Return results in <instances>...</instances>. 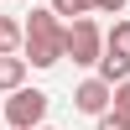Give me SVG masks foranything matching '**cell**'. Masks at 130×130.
Listing matches in <instances>:
<instances>
[{"mask_svg": "<svg viewBox=\"0 0 130 130\" xmlns=\"http://www.w3.org/2000/svg\"><path fill=\"white\" fill-rule=\"evenodd\" d=\"M26 62L31 68H57L68 57V26L57 21V10L42 5V10H26Z\"/></svg>", "mask_w": 130, "mask_h": 130, "instance_id": "1", "label": "cell"}, {"mask_svg": "<svg viewBox=\"0 0 130 130\" xmlns=\"http://www.w3.org/2000/svg\"><path fill=\"white\" fill-rule=\"evenodd\" d=\"M68 57L78 62V68H99V57H104V31L94 26L89 16L68 21Z\"/></svg>", "mask_w": 130, "mask_h": 130, "instance_id": "2", "label": "cell"}, {"mask_svg": "<svg viewBox=\"0 0 130 130\" xmlns=\"http://www.w3.org/2000/svg\"><path fill=\"white\" fill-rule=\"evenodd\" d=\"M42 120H47V94L21 83V89L5 99V125H10V130H37Z\"/></svg>", "mask_w": 130, "mask_h": 130, "instance_id": "3", "label": "cell"}, {"mask_svg": "<svg viewBox=\"0 0 130 130\" xmlns=\"http://www.w3.org/2000/svg\"><path fill=\"white\" fill-rule=\"evenodd\" d=\"M109 104H115V83L99 78V73H94V78H83L78 89H73V109H78V115H94V120H99Z\"/></svg>", "mask_w": 130, "mask_h": 130, "instance_id": "4", "label": "cell"}, {"mask_svg": "<svg viewBox=\"0 0 130 130\" xmlns=\"http://www.w3.org/2000/svg\"><path fill=\"white\" fill-rule=\"evenodd\" d=\"M26 52H0V94H16L26 83Z\"/></svg>", "mask_w": 130, "mask_h": 130, "instance_id": "5", "label": "cell"}, {"mask_svg": "<svg viewBox=\"0 0 130 130\" xmlns=\"http://www.w3.org/2000/svg\"><path fill=\"white\" fill-rule=\"evenodd\" d=\"M99 78L125 83V78H130V57H125V52H109V47H104V57H99Z\"/></svg>", "mask_w": 130, "mask_h": 130, "instance_id": "6", "label": "cell"}, {"mask_svg": "<svg viewBox=\"0 0 130 130\" xmlns=\"http://www.w3.org/2000/svg\"><path fill=\"white\" fill-rule=\"evenodd\" d=\"M21 47H26V21L0 16V52H21Z\"/></svg>", "mask_w": 130, "mask_h": 130, "instance_id": "7", "label": "cell"}, {"mask_svg": "<svg viewBox=\"0 0 130 130\" xmlns=\"http://www.w3.org/2000/svg\"><path fill=\"white\" fill-rule=\"evenodd\" d=\"M104 47H109V52H125V57H130V21H115V26L104 31Z\"/></svg>", "mask_w": 130, "mask_h": 130, "instance_id": "8", "label": "cell"}, {"mask_svg": "<svg viewBox=\"0 0 130 130\" xmlns=\"http://www.w3.org/2000/svg\"><path fill=\"white\" fill-rule=\"evenodd\" d=\"M52 10H57V16H68V21H78V16H89L94 10V0H47Z\"/></svg>", "mask_w": 130, "mask_h": 130, "instance_id": "9", "label": "cell"}, {"mask_svg": "<svg viewBox=\"0 0 130 130\" xmlns=\"http://www.w3.org/2000/svg\"><path fill=\"white\" fill-rule=\"evenodd\" d=\"M115 115H120V120H130V78L125 83H115V104H109Z\"/></svg>", "mask_w": 130, "mask_h": 130, "instance_id": "10", "label": "cell"}, {"mask_svg": "<svg viewBox=\"0 0 130 130\" xmlns=\"http://www.w3.org/2000/svg\"><path fill=\"white\" fill-rule=\"evenodd\" d=\"M94 130H130V120H120L115 109H104V115H99V125H94Z\"/></svg>", "mask_w": 130, "mask_h": 130, "instance_id": "11", "label": "cell"}, {"mask_svg": "<svg viewBox=\"0 0 130 130\" xmlns=\"http://www.w3.org/2000/svg\"><path fill=\"white\" fill-rule=\"evenodd\" d=\"M94 10H104V16H115V10H125V0H94Z\"/></svg>", "mask_w": 130, "mask_h": 130, "instance_id": "12", "label": "cell"}, {"mask_svg": "<svg viewBox=\"0 0 130 130\" xmlns=\"http://www.w3.org/2000/svg\"><path fill=\"white\" fill-rule=\"evenodd\" d=\"M37 130H52V125H37Z\"/></svg>", "mask_w": 130, "mask_h": 130, "instance_id": "13", "label": "cell"}]
</instances>
